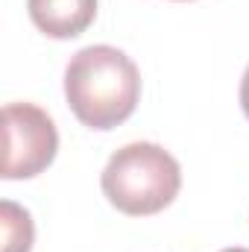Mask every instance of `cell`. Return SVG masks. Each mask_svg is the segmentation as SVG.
<instances>
[{
	"instance_id": "5",
	"label": "cell",
	"mask_w": 249,
	"mask_h": 252,
	"mask_svg": "<svg viewBox=\"0 0 249 252\" xmlns=\"http://www.w3.org/2000/svg\"><path fill=\"white\" fill-rule=\"evenodd\" d=\"M0 229H3V252H30L32 250V217L12 199L0 202Z\"/></svg>"
},
{
	"instance_id": "1",
	"label": "cell",
	"mask_w": 249,
	"mask_h": 252,
	"mask_svg": "<svg viewBox=\"0 0 249 252\" xmlns=\"http://www.w3.org/2000/svg\"><path fill=\"white\" fill-rule=\"evenodd\" d=\"M64 97L79 124L106 132L135 112L141 73L124 50L91 44L73 53L64 67Z\"/></svg>"
},
{
	"instance_id": "7",
	"label": "cell",
	"mask_w": 249,
	"mask_h": 252,
	"mask_svg": "<svg viewBox=\"0 0 249 252\" xmlns=\"http://www.w3.org/2000/svg\"><path fill=\"white\" fill-rule=\"evenodd\" d=\"M223 252H249V250H244V247H232V250H223Z\"/></svg>"
},
{
	"instance_id": "3",
	"label": "cell",
	"mask_w": 249,
	"mask_h": 252,
	"mask_svg": "<svg viewBox=\"0 0 249 252\" xmlns=\"http://www.w3.org/2000/svg\"><path fill=\"white\" fill-rule=\"evenodd\" d=\"M3 179H32L47 170L59 150L53 118L32 103L3 106Z\"/></svg>"
},
{
	"instance_id": "2",
	"label": "cell",
	"mask_w": 249,
	"mask_h": 252,
	"mask_svg": "<svg viewBox=\"0 0 249 252\" xmlns=\"http://www.w3.org/2000/svg\"><path fill=\"white\" fill-rule=\"evenodd\" d=\"M100 185L118 211L129 217H150L176 199L182 188V170L164 147L135 141L109 158Z\"/></svg>"
},
{
	"instance_id": "6",
	"label": "cell",
	"mask_w": 249,
	"mask_h": 252,
	"mask_svg": "<svg viewBox=\"0 0 249 252\" xmlns=\"http://www.w3.org/2000/svg\"><path fill=\"white\" fill-rule=\"evenodd\" d=\"M241 106H244V115L249 118V67L244 70V79H241Z\"/></svg>"
},
{
	"instance_id": "4",
	"label": "cell",
	"mask_w": 249,
	"mask_h": 252,
	"mask_svg": "<svg viewBox=\"0 0 249 252\" xmlns=\"http://www.w3.org/2000/svg\"><path fill=\"white\" fill-rule=\"evenodd\" d=\"M32 24L50 38L82 35L97 15V0H27Z\"/></svg>"
}]
</instances>
